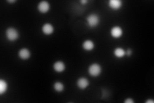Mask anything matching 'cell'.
<instances>
[{"label": "cell", "mask_w": 154, "mask_h": 103, "mask_svg": "<svg viewBox=\"0 0 154 103\" xmlns=\"http://www.w3.org/2000/svg\"><path fill=\"white\" fill-rule=\"evenodd\" d=\"M6 37L10 41H14L19 38V33L14 28H9L6 30Z\"/></svg>", "instance_id": "obj_1"}, {"label": "cell", "mask_w": 154, "mask_h": 103, "mask_svg": "<svg viewBox=\"0 0 154 103\" xmlns=\"http://www.w3.org/2000/svg\"><path fill=\"white\" fill-rule=\"evenodd\" d=\"M87 21H88V25L91 27L94 28L96 27L100 23V18L97 14H91L89 15L88 18H87Z\"/></svg>", "instance_id": "obj_2"}, {"label": "cell", "mask_w": 154, "mask_h": 103, "mask_svg": "<svg viewBox=\"0 0 154 103\" xmlns=\"http://www.w3.org/2000/svg\"><path fill=\"white\" fill-rule=\"evenodd\" d=\"M8 88L7 82L3 80V79H1L0 80V95H3L5 93Z\"/></svg>", "instance_id": "obj_13"}, {"label": "cell", "mask_w": 154, "mask_h": 103, "mask_svg": "<svg viewBox=\"0 0 154 103\" xmlns=\"http://www.w3.org/2000/svg\"><path fill=\"white\" fill-rule=\"evenodd\" d=\"M53 68L55 72L61 73L64 72L66 68V66L62 61H56L53 65Z\"/></svg>", "instance_id": "obj_8"}, {"label": "cell", "mask_w": 154, "mask_h": 103, "mask_svg": "<svg viewBox=\"0 0 154 103\" xmlns=\"http://www.w3.org/2000/svg\"><path fill=\"white\" fill-rule=\"evenodd\" d=\"M50 4L48 1H42L38 5V10L41 13H46L50 10Z\"/></svg>", "instance_id": "obj_4"}, {"label": "cell", "mask_w": 154, "mask_h": 103, "mask_svg": "<svg viewBox=\"0 0 154 103\" xmlns=\"http://www.w3.org/2000/svg\"><path fill=\"white\" fill-rule=\"evenodd\" d=\"M123 2L121 0H110L109 1V6L113 10H118L122 7Z\"/></svg>", "instance_id": "obj_7"}, {"label": "cell", "mask_w": 154, "mask_h": 103, "mask_svg": "<svg viewBox=\"0 0 154 103\" xmlns=\"http://www.w3.org/2000/svg\"><path fill=\"white\" fill-rule=\"evenodd\" d=\"M31 53L28 49H22L19 52V56L22 59H28L30 57Z\"/></svg>", "instance_id": "obj_10"}, {"label": "cell", "mask_w": 154, "mask_h": 103, "mask_svg": "<svg viewBox=\"0 0 154 103\" xmlns=\"http://www.w3.org/2000/svg\"><path fill=\"white\" fill-rule=\"evenodd\" d=\"M114 54L116 57L121 58L126 55V52L122 48H116L114 51Z\"/></svg>", "instance_id": "obj_12"}, {"label": "cell", "mask_w": 154, "mask_h": 103, "mask_svg": "<svg viewBox=\"0 0 154 103\" xmlns=\"http://www.w3.org/2000/svg\"><path fill=\"white\" fill-rule=\"evenodd\" d=\"M89 81L88 79H86L85 77H80L78 79V81L77 82V85L78 87L80 89L84 90L87 87L89 86Z\"/></svg>", "instance_id": "obj_6"}, {"label": "cell", "mask_w": 154, "mask_h": 103, "mask_svg": "<svg viewBox=\"0 0 154 103\" xmlns=\"http://www.w3.org/2000/svg\"><path fill=\"white\" fill-rule=\"evenodd\" d=\"M42 32L46 35H50L53 32L54 28L52 25L50 24V23H46L42 27Z\"/></svg>", "instance_id": "obj_9"}, {"label": "cell", "mask_w": 154, "mask_h": 103, "mask_svg": "<svg viewBox=\"0 0 154 103\" xmlns=\"http://www.w3.org/2000/svg\"><path fill=\"white\" fill-rule=\"evenodd\" d=\"M146 103H153V101L149 99V100H147V101H146Z\"/></svg>", "instance_id": "obj_17"}, {"label": "cell", "mask_w": 154, "mask_h": 103, "mask_svg": "<svg viewBox=\"0 0 154 103\" xmlns=\"http://www.w3.org/2000/svg\"><path fill=\"white\" fill-rule=\"evenodd\" d=\"M125 103H133V102H134V101L132 100V99L128 98V99H127L125 101Z\"/></svg>", "instance_id": "obj_15"}, {"label": "cell", "mask_w": 154, "mask_h": 103, "mask_svg": "<svg viewBox=\"0 0 154 103\" xmlns=\"http://www.w3.org/2000/svg\"><path fill=\"white\" fill-rule=\"evenodd\" d=\"M110 34H111V35L113 38H119L123 34V30L121 29V27L118 26H114L110 30Z\"/></svg>", "instance_id": "obj_5"}, {"label": "cell", "mask_w": 154, "mask_h": 103, "mask_svg": "<svg viewBox=\"0 0 154 103\" xmlns=\"http://www.w3.org/2000/svg\"><path fill=\"white\" fill-rule=\"evenodd\" d=\"M82 47L83 49L87 51H91L94 49V44L93 41L91 40H86L83 43Z\"/></svg>", "instance_id": "obj_11"}, {"label": "cell", "mask_w": 154, "mask_h": 103, "mask_svg": "<svg viewBox=\"0 0 154 103\" xmlns=\"http://www.w3.org/2000/svg\"><path fill=\"white\" fill-rule=\"evenodd\" d=\"M132 52L131 49H128V50H127V52H126V54H127L128 56H130V55H131V54H132Z\"/></svg>", "instance_id": "obj_16"}, {"label": "cell", "mask_w": 154, "mask_h": 103, "mask_svg": "<svg viewBox=\"0 0 154 103\" xmlns=\"http://www.w3.org/2000/svg\"><path fill=\"white\" fill-rule=\"evenodd\" d=\"M53 88L56 92H61L63 90H64V85H63L61 82H56L54 84Z\"/></svg>", "instance_id": "obj_14"}, {"label": "cell", "mask_w": 154, "mask_h": 103, "mask_svg": "<svg viewBox=\"0 0 154 103\" xmlns=\"http://www.w3.org/2000/svg\"><path fill=\"white\" fill-rule=\"evenodd\" d=\"M15 1H16L15 0H12V1H8V2H9V3H14Z\"/></svg>", "instance_id": "obj_19"}, {"label": "cell", "mask_w": 154, "mask_h": 103, "mask_svg": "<svg viewBox=\"0 0 154 103\" xmlns=\"http://www.w3.org/2000/svg\"><path fill=\"white\" fill-rule=\"evenodd\" d=\"M88 72L93 77H97L101 72V68L98 63H94L91 65L88 68Z\"/></svg>", "instance_id": "obj_3"}, {"label": "cell", "mask_w": 154, "mask_h": 103, "mask_svg": "<svg viewBox=\"0 0 154 103\" xmlns=\"http://www.w3.org/2000/svg\"><path fill=\"white\" fill-rule=\"evenodd\" d=\"M80 2H81L82 3H83V4H84V3H88V1H87V0H82V1H80Z\"/></svg>", "instance_id": "obj_18"}]
</instances>
